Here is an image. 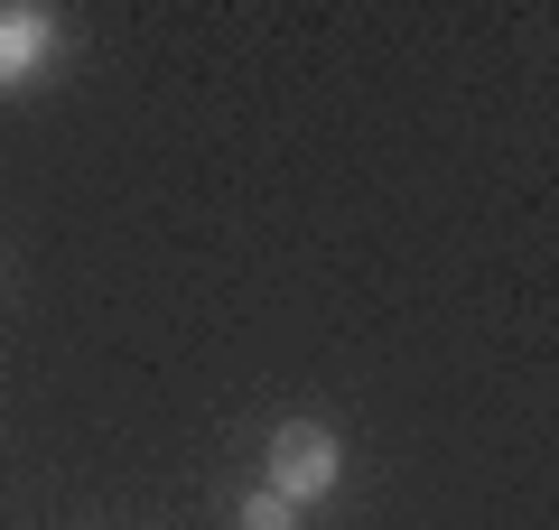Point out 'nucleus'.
Returning <instances> with one entry per match:
<instances>
[{"label":"nucleus","instance_id":"nucleus-1","mask_svg":"<svg viewBox=\"0 0 559 530\" xmlns=\"http://www.w3.org/2000/svg\"><path fill=\"white\" fill-rule=\"evenodd\" d=\"M326 484H336V437H326L318 419H289V429L271 437V493L280 503H318Z\"/></svg>","mask_w":559,"mask_h":530},{"label":"nucleus","instance_id":"nucleus-3","mask_svg":"<svg viewBox=\"0 0 559 530\" xmlns=\"http://www.w3.org/2000/svg\"><path fill=\"white\" fill-rule=\"evenodd\" d=\"M242 530H299V511L280 503V493H261V503H242Z\"/></svg>","mask_w":559,"mask_h":530},{"label":"nucleus","instance_id":"nucleus-2","mask_svg":"<svg viewBox=\"0 0 559 530\" xmlns=\"http://www.w3.org/2000/svg\"><path fill=\"white\" fill-rule=\"evenodd\" d=\"M38 57H47V10H0V84L38 75Z\"/></svg>","mask_w":559,"mask_h":530}]
</instances>
